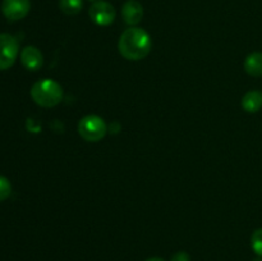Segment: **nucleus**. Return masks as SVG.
I'll return each mask as SVG.
<instances>
[{
  "label": "nucleus",
  "instance_id": "1",
  "mask_svg": "<svg viewBox=\"0 0 262 261\" xmlns=\"http://www.w3.org/2000/svg\"><path fill=\"white\" fill-rule=\"evenodd\" d=\"M118 49L120 55L127 60H142L150 54L152 41L147 31L140 27H130L120 35Z\"/></svg>",
  "mask_w": 262,
  "mask_h": 261
},
{
  "label": "nucleus",
  "instance_id": "2",
  "mask_svg": "<svg viewBox=\"0 0 262 261\" xmlns=\"http://www.w3.org/2000/svg\"><path fill=\"white\" fill-rule=\"evenodd\" d=\"M31 96L37 105L42 107H54L63 100V87L56 81L43 78L36 82L31 89Z\"/></svg>",
  "mask_w": 262,
  "mask_h": 261
},
{
  "label": "nucleus",
  "instance_id": "3",
  "mask_svg": "<svg viewBox=\"0 0 262 261\" xmlns=\"http://www.w3.org/2000/svg\"><path fill=\"white\" fill-rule=\"evenodd\" d=\"M106 132V123L99 115H86L78 123V133L84 141L89 142H97L102 140Z\"/></svg>",
  "mask_w": 262,
  "mask_h": 261
},
{
  "label": "nucleus",
  "instance_id": "4",
  "mask_svg": "<svg viewBox=\"0 0 262 261\" xmlns=\"http://www.w3.org/2000/svg\"><path fill=\"white\" fill-rule=\"evenodd\" d=\"M19 44L17 38L9 33H0V71L9 69L15 63Z\"/></svg>",
  "mask_w": 262,
  "mask_h": 261
},
{
  "label": "nucleus",
  "instance_id": "5",
  "mask_svg": "<svg viewBox=\"0 0 262 261\" xmlns=\"http://www.w3.org/2000/svg\"><path fill=\"white\" fill-rule=\"evenodd\" d=\"M115 9L110 3L102 2H95L94 4L90 7L89 15L94 23L99 26H109L114 22L115 19Z\"/></svg>",
  "mask_w": 262,
  "mask_h": 261
},
{
  "label": "nucleus",
  "instance_id": "6",
  "mask_svg": "<svg viewBox=\"0 0 262 261\" xmlns=\"http://www.w3.org/2000/svg\"><path fill=\"white\" fill-rule=\"evenodd\" d=\"M31 9L30 0H3L2 13L8 20H20Z\"/></svg>",
  "mask_w": 262,
  "mask_h": 261
},
{
  "label": "nucleus",
  "instance_id": "7",
  "mask_svg": "<svg viewBox=\"0 0 262 261\" xmlns=\"http://www.w3.org/2000/svg\"><path fill=\"white\" fill-rule=\"evenodd\" d=\"M20 61L28 71H37L42 67L43 56L42 53L36 46L28 45L20 51Z\"/></svg>",
  "mask_w": 262,
  "mask_h": 261
},
{
  "label": "nucleus",
  "instance_id": "8",
  "mask_svg": "<svg viewBox=\"0 0 262 261\" xmlns=\"http://www.w3.org/2000/svg\"><path fill=\"white\" fill-rule=\"evenodd\" d=\"M123 19L127 25L135 26L141 22L143 17V7L137 0H127L122 7Z\"/></svg>",
  "mask_w": 262,
  "mask_h": 261
},
{
  "label": "nucleus",
  "instance_id": "9",
  "mask_svg": "<svg viewBox=\"0 0 262 261\" xmlns=\"http://www.w3.org/2000/svg\"><path fill=\"white\" fill-rule=\"evenodd\" d=\"M242 107L247 113H257L262 107V92L251 90L242 97Z\"/></svg>",
  "mask_w": 262,
  "mask_h": 261
},
{
  "label": "nucleus",
  "instance_id": "10",
  "mask_svg": "<svg viewBox=\"0 0 262 261\" xmlns=\"http://www.w3.org/2000/svg\"><path fill=\"white\" fill-rule=\"evenodd\" d=\"M245 71L252 77L262 76V53L256 51V53L250 54L245 60Z\"/></svg>",
  "mask_w": 262,
  "mask_h": 261
},
{
  "label": "nucleus",
  "instance_id": "11",
  "mask_svg": "<svg viewBox=\"0 0 262 261\" xmlns=\"http://www.w3.org/2000/svg\"><path fill=\"white\" fill-rule=\"evenodd\" d=\"M82 7H83L82 0H60L59 2V8L67 15L78 14L82 10Z\"/></svg>",
  "mask_w": 262,
  "mask_h": 261
},
{
  "label": "nucleus",
  "instance_id": "12",
  "mask_svg": "<svg viewBox=\"0 0 262 261\" xmlns=\"http://www.w3.org/2000/svg\"><path fill=\"white\" fill-rule=\"evenodd\" d=\"M251 246H252V250L255 251L256 255L262 257V228L253 232L252 237H251Z\"/></svg>",
  "mask_w": 262,
  "mask_h": 261
},
{
  "label": "nucleus",
  "instance_id": "13",
  "mask_svg": "<svg viewBox=\"0 0 262 261\" xmlns=\"http://www.w3.org/2000/svg\"><path fill=\"white\" fill-rule=\"evenodd\" d=\"M12 193V184L9 179L5 178L4 176H0V202L7 200Z\"/></svg>",
  "mask_w": 262,
  "mask_h": 261
},
{
  "label": "nucleus",
  "instance_id": "14",
  "mask_svg": "<svg viewBox=\"0 0 262 261\" xmlns=\"http://www.w3.org/2000/svg\"><path fill=\"white\" fill-rule=\"evenodd\" d=\"M171 261H189V255L187 252L181 251V252H177L176 255L171 257Z\"/></svg>",
  "mask_w": 262,
  "mask_h": 261
},
{
  "label": "nucleus",
  "instance_id": "15",
  "mask_svg": "<svg viewBox=\"0 0 262 261\" xmlns=\"http://www.w3.org/2000/svg\"><path fill=\"white\" fill-rule=\"evenodd\" d=\"M146 261H165V260L161 257H151V258H147Z\"/></svg>",
  "mask_w": 262,
  "mask_h": 261
},
{
  "label": "nucleus",
  "instance_id": "16",
  "mask_svg": "<svg viewBox=\"0 0 262 261\" xmlns=\"http://www.w3.org/2000/svg\"><path fill=\"white\" fill-rule=\"evenodd\" d=\"M253 261H262V258H256V260H253Z\"/></svg>",
  "mask_w": 262,
  "mask_h": 261
}]
</instances>
